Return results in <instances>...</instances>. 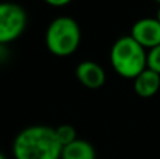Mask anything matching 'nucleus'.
Segmentation results:
<instances>
[{
  "instance_id": "obj_3",
  "label": "nucleus",
  "mask_w": 160,
  "mask_h": 159,
  "mask_svg": "<svg viewBox=\"0 0 160 159\" xmlns=\"http://www.w3.org/2000/svg\"><path fill=\"white\" fill-rule=\"evenodd\" d=\"M82 41L80 25L69 16H59L48 24L45 31V45L55 56H70L78 51Z\"/></svg>"
},
{
  "instance_id": "obj_13",
  "label": "nucleus",
  "mask_w": 160,
  "mask_h": 159,
  "mask_svg": "<svg viewBox=\"0 0 160 159\" xmlns=\"http://www.w3.org/2000/svg\"><path fill=\"white\" fill-rule=\"evenodd\" d=\"M0 159H7V156H6L3 152H0Z\"/></svg>"
},
{
  "instance_id": "obj_9",
  "label": "nucleus",
  "mask_w": 160,
  "mask_h": 159,
  "mask_svg": "<svg viewBox=\"0 0 160 159\" xmlns=\"http://www.w3.org/2000/svg\"><path fill=\"white\" fill-rule=\"evenodd\" d=\"M55 134L56 138H58L59 144L63 148L65 145L73 142L75 140H78V132H76L75 127L70 126V124H62V126H58L55 128Z\"/></svg>"
},
{
  "instance_id": "obj_8",
  "label": "nucleus",
  "mask_w": 160,
  "mask_h": 159,
  "mask_svg": "<svg viewBox=\"0 0 160 159\" xmlns=\"http://www.w3.org/2000/svg\"><path fill=\"white\" fill-rule=\"evenodd\" d=\"M97 154L94 146L86 140H75L62 148L61 159H96Z\"/></svg>"
},
{
  "instance_id": "obj_2",
  "label": "nucleus",
  "mask_w": 160,
  "mask_h": 159,
  "mask_svg": "<svg viewBox=\"0 0 160 159\" xmlns=\"http://www.w3.org/2000/svg\"><path fill=\"white\" fill-rule=\"evenodd\" d=\"M110 62L121 78L135 79L148 68V52L131 35H124L111 47Z\"/></svg>"
},
{
  "instance_id": "obj_14",
  "label": "nucleus",
  "mask_w": 160,
  "mask_h": 159,
  "mask_svg": "<svg viewBox=\"0 0 160 159\" xmlns=\"http://www.w3.org/2000/svg\"><path fill=\"white\" fill-rule=\"evenodd\" d=\"M155 2H156V3H159V6H160V0H155Z\"/></svg>"
},
{
  "instance_id": "obj_5",
  "label": "nucleus",
  "mask_w": 160,
  "mask_h": 159,
  "mask_svg": "<svg viewBox=\"0 0 160 159\" xmlns=\"http://www.w3.org/2000/svg\"><path fill=\"white\" fill-rule=\"evenodd\" d=\"M131 37L145 49L160 45V23L156 17H145L133 23L131 28Z\"/></svg>"
},
{
  "instance_id": "obj_1",
  "label": "nucleus",
  "mask_w": 160,
  "mask_h": 159,
  "mask_svg": "<svg viewBox=\"0 0 160 159\" xmlns=\"http://www.w3.org/2000/svg\"><path fill=\"white\" fill-rule=\"evenodd\" d=\"M62 145L55 128L42 124L25 127L16 135L11 146L14 159H61Z\"/></svg>"
},
{
  "instance_id": "obj_12",
  "label": "nucleus",
  "mask_w": 160,
  "mask_h": 159,
  "mask_svg": "<svg viewBox=\"0 0 160 159\" xmlns=\"http://www.w3.org/2000/svg\"><path fill=\"white\" fill-rule=\"evenodd\" d=\"M156 18H158L159 23H160V6H159V8H158V14H156Z\"/></svg>"
},
{
  "instance_id": "obj_11",
  "label": "nucleus",
  "mask_w": 160,
  "mask_h": 159,
  "mask_svg": "<svg viewBox=\"0 0 160 159\" xmlns=\"http://www.w3.org/2000/svg\"><path fill=\"white\" fill-rule=\"evenodd\" d=\"M44 2L52 7H65L69 3H72V0H44Z\"/></svg>"
},
{
  "instance_id": "obj_10",
  "label": "nucleus",
  "mask_w": 160,
  "mask_h": 159,
  "mask_svg": "<svg viewBox=\"0 0 160 159\" xmlns=\"http://www.w3.org/2000/svg\"><path fill=\"white\" fill-rule=\"evenodd\" d=\"M148 68L160 75V45L148 51Z\"/></svg>"
},
{
  "instance_id": "obj_6",
  "label": "nucleus",
  "mask_w": 160,
  "mask_h": 159,
  "mask_svg": "<svg viewBox=\"0 0 160 159\" xmlns=\"http://www.w3.org/2000/svg\"><path fill=\"white\" fill-rule=\"evenodd\" d=\"M76 78L84 87L91 90L100 89L105 83V75L104 68L100 64L94 61H83L76 66Z\"/></svg>"
},
{
  "instance_id": "obj_4",
  "label": "nucleus",
  "mask_w": 160,
  "mask_h": 159,
  "mask_svg": "<svg viewBox=\"0 0 160 159\" xmlns=\"http://www.w3.org/2000/svg\"><path fill=\"white\" fill-rule=\"evenodd\" d=\"M24 7L13 2H0V47L18 39L27 28Z\"/></svg>"
},
{
  "instance_id": "obj_7",
  "label": "nucleus",
  "mask_w": 160,
  "mask_h": 159,
  "mask_svg": "<svg viewBox=\"0 0 160 159\" xmlns=\"http://www.w3.org/2000/svg\"><path fill=\"white\" fill-rule=\"evenodd\" d=\"M133 90L139 97H153L160 90V75L146 68L133 79Z\"/></svg>"
}]
</instances>
